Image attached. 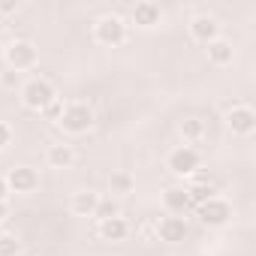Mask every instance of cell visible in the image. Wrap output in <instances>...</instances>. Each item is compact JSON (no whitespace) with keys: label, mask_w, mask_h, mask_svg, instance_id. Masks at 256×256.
Segmentation results:
<instances>
[{"label":"cell","mask_w":256,"mask_h":256,"mask_svg":"<svg viewBox=\"0 0 256 256\" xmlns=\"http://www.w3.org/2000/svg\"><path fill=\"white\" fill-rule=\"evenodd\" d=\"M22 241L12 232H0V256H22Z\"/></svg>","instance_id":"cell-21"},{"label":"cell","mask_w":256,"mask_h":256,"mask_svg":"<svg viewBox=\"0 0 256 256\" xmlns=\"http://www.w3.org/2000/svg\"><path fill=\"white\" fill-rule=\"evenodd\" d=\"M96 202H100V193L96 190H76L72 199H70V211L76 217H94Z\"/></svg>","instance_id":"cell-13"},{"label":"cell","mask_w":256,"mask_h":256,"mask_svg":"<svg viewBox=\"0 0 256 256\" xmlns=\"http://www.w3.org/2000/svg\"><path fill=\"white\" fill-rule=\"evenodd\" d=\"M10 145H12V126L0 120V151H6Z\"/></svg>","instance_id":"cell-24"},{"label":"cell","mask_w":256,"mask_h":256,"mask_svg":"<svg viewBox=\"0 0 256 256\" xmlns=\"http://www.w3.org/2000/svg\"><path fill=\"white\" fill-rule=\"evenodd\" d=\"M166 169H169L175 178H190L193 172L202 169V157H199L196 148H190V145H178V148L169 151V157H166Z\"/></svg>","instance_id":"cell-5"},{"label":"cell","mask_w":256,"mask_h":256,"mask_svg":"<svg viewBox=\"0 0 256 256\" xmlns=\"http://www.w3.org/2000/svg\"><path fill=\"white\" fill-rule=\"evenodd\" d=\"M0 202H10V187H6V178L0 175Z\"/></svg>","instance_id":"cell-26"},{"label":"cell","mask_w":256,"mask_h":256,"mask_svg":"<svg viewBox=\"0 0 256 256\" xmlns=\"http://www.w3.org/2000/svg\"><path fill=\"white\" fill-rule=\"evenodd\" d=\"M0 88L4 90H16V88H22V72H16V70H0Z\"/></svg>","instance_id":"cell-22"},{"label":"cell","mask_w":256,"mask_h":256,"mask_svg":"<svg viewBox=\"0 0 256 256\" xmlns=\"http://www.w3.org/2000/svg\"><path fill=\"white\" fill-rule=\"evenodd\" d=\"M10 217V202H0V223Z\"/></svg>","instance_id":"cell-27"},{"label":"cell","mask_w":256,"mask_h":256,"mask_svg":"<svg viewBox=\"0 0 256 256\" xmlns=\"http://www.w3.org/2000/svg\"><path fill=\"white\" fill-rule=\"evenodd\" d=\"M196 217L202 226H211V229H220L232 220V205L223 199V196H211L208 202L196 205Z\"/></svg>","instance_id":"cell-7"},{"label":"cell","mask_w":256,"mask_h":256,"mask_svg":"<svg viewBox=\"0 0 256 256\" xmlns=\"http://www.w3.org/2000/svg\"><path fill=\"white\" fill-rule=\"evenodd\" d=\"M187 30H190V40L199 42V46H208V42L220 40V22H217L214 16H208V12L193 16L190 24H187Z\"/></svg>","instance_id":"cell-9"},{"label":"cell","mask_w":256,"mask_h":256,"mask_svg":"<svg viewBox=\"0 0 256 256\" xmlns=\"http://www.w3.org/2000/svg\"><path fill=\"white\" fill-rule=\"evenodd\" d=\"M223 124L232 136H250L256 130V112L247 102H232L223 112Z\"/></svg>","instance_id":"cell-6"},{"label":"cell","mask_w":256,"mask_h":256,"mask_svg":"<svg viewBox=\"0 0 256 256\" xmlns=\"http://www.w3.org/2000/svg\"><path fill=\"white\" fill-rule=\"evenodd\" d=\"M190 208H193V205H190L187 187H166V190H163V211H166V214L187 217Z\"/></svg>","instance_id":"cell-12"},{"label":"cell","mask_w":256,"mask_h":256,"mask_svg":"<svg viewBox=\"0 0 256 256\" xmlns=\"http://www.w3.org/2000/svg\"><path fill=\"white\" fill-rule=\"evenodd\" d=\"M126 22L120 18V16H100L96 22H94V40L100 42V46H106V48H118V46H124L126 42Z\"/></svg>","instance_id":"cell-4"},{"label":"cell","mask_w":256,"mask_h":256,"mask_svg":"<svg viewBox=\"0 0 256 256\" xmlns=\"http://www.w3.org/2000/svg\"><path fill=\"white\" fill-rule=\"evenodd\" d=\"M133 187H136V178H133L130 172H112V178H108L112 199H114V196H130Z\"/></svg>","instance_id":"cell-18"},{"label":"cell","mask_w":256,"mask_h":256,"mask_svg":"<svg viewBox=\"0 0 256 256\" xmlns=\"http://www.w3.org/2000/svg\"><path fill=\"white\" fill-rule=\"evenodd\" d=\"M6 187L10 193H18V196H30L40 190V172L34 166H12L6 175Z\"/></svg>","instance_id":"cell-8"},{"label":"cell","mask_w":256,"mask_h":256,"mask_svg":"<svg viewBox=\"0 0 256 256\" xmlns=\"http://www.w3.org/2000/svg\"><path fill=\"white\" fill-rule=\"evenodd\" d=\"M130 22L142 30H154L163 24V10L160 4H154V0H139V4L130 10Z\"/></svg>","instance_id":"cell-10"},{"label":"cell","mask_w":256,"mask_h":256,"mask_svg":"<svg viewBox=\"0 0 256 256\" xmlns=\"http://www.w3.org/2000/svg\"><path fill=\"white\" fill-rule=\"evenodd\" d=\"M190 232V223L187 217H175V214H166L157 220V238L166 241V244H181Z\"/></svg>","instance_id":"cell-11"},{"label":"cell","mask_w":256,"mask_h":256,"mask_svg":"<svg viewBox=\"0 0 256 256\" xmlns=\"http://www.w3.org/2000/svg\"><path fill=\"white\" fill-rule=\"evenodd\" d=\"M187 196H190V205L196 208V205L208 202L211 196H217V190H214V184H187Z\"/></svg>","instance_id":"cell-20"},{"label":"cell","mask_w":256,"mask_h":256,"mask_svg":"<svg viewBox=\"0 0 256 256\" xmlns=\"http://www.w3.org/2000/svg\"><path fill=\"white\" fill-rule=\"evenodd\" d=\"M0 12H4V16L18 12V0H0Z\"/></svg>","instance_id":"cell-25"},{"label":"cell","mask_w":256,"mask_h":256,"mask_svg":"<svg viewBox=\"0 0 256 256\" xmlns=\"http://www.w3.org/2000/svg\"><path fill=\"white\" fill-rule=\"evenodd\" d=\"M94 124H96V114L88 102L82 100H72V102H64V112H60V120L58 126L66 133V136H84L94 130Z\"/></svg>","instance_id":"cell-1"},{"label":"cell","mask_w":256,"mask_h":256,"mask_svg":"<svg viewBox=\"0 0 256 256\" xmlns=\"http://www.w3.org/2000/svg\"><path fill=\"white\" fill-rule=\"evenodd\" d=\"M112 217H120V205H118V199H112V196H100L96 211H94V220L102 223V220H112Z\"/></svg>","instance_id":"cell-19"},{"label":"cell","mask_w":256,"mask_h":256,"mask_svg":"<svg viewBox=\"0 0 256 256\" xmlns=\"http://www.w3.org/2000/svg\"><path fill=\"white\" fill-rule=\"evenodd\" d=\"M60 112H64V100L58 96V100H54L52 106H46V108H42L40 114H42L46 120H52V124H58V120H60Z\"/></svg>","instance_id":"cell-23"},{"label":"cell","mask_w":256,"mask_h":256,"mask_svg":"<svg viewBox=\"0 0 256 256\" xmlns=\"http://www.w3.org/2000/svg\"><path fill=\"white\" fill-rule=\"evenodd\" d=\"M46 163L52 166V169H70L72 163H76V148L72 145H48V151H46Z\"/></svg>","instance_id":"cell-16"},{"label":"cell","mask_w":256,"mask_h":256,"mask_svg":"<svg viewBox=\"0 0 256 256\" xmlns=\"http://www.w3.org/2000/svg\"><path fill=\"white\" fill-rule=\"evenodd\" d=\"M205 54H208V64H214V66H229L232 58H235V48H232L229 40L220 36V40H214V42L205 46Z\"/></svg>","instance_id":"cell-15"},{"label":"cell","mask_w":256,"mask_h":256,"mask_svg":"<svg viewBox=\"0 0 256 256\" xmlns=\"http://www.w3.org/2000/svg\"><path fill=\"white\" fill-rule=\"evenodd\" d=\"M96 235L102 241H126V235H130V223H126L124 217H112V220H102L96 223Z\"/></svg>","instance_id":"cell-14"},{"label":"cell","mask_w":256,"mask_h":256,"mask_svg":"<svg viewBox=\"0 0 256 256\" xmlns=\"http://www.w3.org/2000/svg\"><path fill=\"white\" fill-rule=\"evenodd\" d=\"M4 64L10 66V70H16V72H28V70H34L36 64H40V48L30 42V40H24V36H18V40H12L10 46H4Z\"/></svg>","instance_id":"cell-3"},{"label":"cell","mask_w":256,"mask_h":256,"mask_svg":"<svg viewBox=\"0 0 256 256\" xmlns=\"http://www.w3.org/2000/svg\"><path fill=\"white\" fill-rule=\"evenodd\" d=\"M18 96H22V106L28 108V112H42L46 106H52L54 100H58V90H54V84L48 82V78H42V76H34V78H28V82H22V88H18Z\"/></svg>","instance_id":"cell-2"},{"label":"cell","mask_w":256,"mask_h":256,"mask_svg":"<svg viewBox=\"0 0 256 256\" xmlns=\"http://www.w3.org/2000/svg\"><path fill=\"white\" fill-rule=\"evenodd\" d=\"M178 133H181V139H184V145H199L202 139H205V120H199V118H184L181 124H178Z\"/></svg>","instance_id":"cell-17"},{"label":"cell","mask_w":256,"mask_h":256,"mask_svg":"<svg viewBox=\"0 0 256 256\" xmlns=\"http://www.w3.org/2000/svg\"><path fill=\"white\" fill-rule=\"evenodd\" d=\"M0 64H4V42H0Z\"/></svg>","instance_id":"cell-28"}]
</instances>
